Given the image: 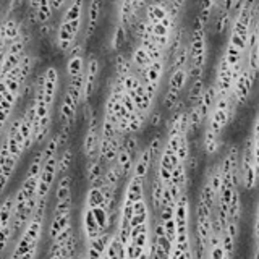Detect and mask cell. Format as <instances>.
<instances>
[{
  "mask_svg": "<svg viewBox=\"0 0 259 259\" xmlns=\"http://www.w3.org/2000/svg\"><path fill=\"white\" fill-rule=\"evenodd\" d=\"M162 122H164V110L154 107L148 115V123L151 125L152 128H157V127H161Z\"/></svg>",
  "mask_w": 259,
  "mask_h": 259,
  "instance_id": "33",
  "label": "cell"
},
{
  "mask_svg": "<svg viewBox=\"0 0 259 259\" xmlns=\"http://www.w3.org/2000/svg\"><path fill=\"white\" fill-rule=\"evenodd\" d=\"M146 148H148L149 154H151V157H152V167H156V164H157V161H159V156H161L162 148H164V139H162L161 136H159V135H156L154 138L151 139L149 144L146 146Z\"/></svg>",
  "mask_w": 259,
  "mask_h": 259,
  "instance_id": "29",
  "label": "cell"
},
{
  "mask_svg": "<svg viewBox=\"0 0 259 259\" xmlns=\"http://www.w3.org/2000/svg\"><path fill=\"white\" fill-rule=\"evenodd\" d=\"M102 65L96 54L86 55V68L83 75V104L89 102L97 89L99 78H101Z\"/></svg>",
  "mask_w": 259,
  "mask_h": 259,
  "instance_id": "2",
  "label": "cell"
},
{
  "mask_svg": "<svg viewBox=\"0 0 259 259\" xmlns=\"http://www.w3.org/2000/svg\"><path fill=\"white\" fill-rule=\"evenodd\" d=\"M42 162H44V159H42V148H41L34 154V157L31 159L28 172H26V177H39L41 169H42Z\"/></svg>",
  "mask_w": 259,
  "mask_h": 259,
  "instance_id": "30",
  "label": "cell"
},
{
  "mask_svg": "<svg viewBox=\"0 0 259 259\" xmlns=\"http://www.w3.org/2000/svg\"><path fill=\"white\" fill-rule=\"evenodd\" d=\"M214 86L217 89V96H227L232 91V84H234V75H232V66L225 60V57L221 54L219 60L216 63L214 71Z\"/></svg>",
  "mask_w": 259,
  "mask_h": 259,
  "instance_id": "5",
  "label": "cell"
},
{
  "mask_svg": "<svg viewBox=\"0 0 259 259\" xmlns=\"http://www.w3.org/2000/svg\"><path fill=\"white\" fill-rule=\"evenodd\" d=\"M245 3H247L248 6H251V8H253V6H256V5L259 3V0H245Z\"/></svg>",
  "mask_w": 259,
  "mask_h": 259,
  "instance_id": "38",
  "label": "cell"
},
{
  "mask_svg": "<svg viewBox=\"0 0 259 259\" xmlns=\"http://www.w3.org/2000/svg\"><path fill=\"white\" fill-rule=\"evenodd\" d=\"M58 102V107H57V120H58V125H66V127H75L76 123V118H78V114H79V109H81V105L75 102V99H73L68 92H62L60 96V101Z\"/></svg>",
  "mask_w": 259,
  "mask_h": 259,
  "instance_id": "4",
  "label": "cell"
},
{
  "mask_svg": "<svg viewBox=\"0 0 259 259\" xmlns=\"http://www.w3.org/2000/svg\"><path fill=\"white\" fill-rule=\"evenodd\" d=\"M225 256H227V253H225V250L221 243L217 245V247L208 248V256H206V259H224Z\"/></svg>",
  "mask_w": 259,
  "mask_h": 259,
  "instance_id": "35",
  "label": "cell"
},
{
  "mask_svg": "<svg viewBox=\"0 0 259 259\" xmlns=\"http://www.w3.org/2000/svg\"><path fill=\"white\" fill-rule=\"evenodd\" d=\"M133 16V0H117L115 3V23L130 29Z\"/></svg>",
  "mask_w": 259,
  "mask_h": 259,
  "instance_id": "15",
  "label": "cell"
},
{
  "mask_svg": "<svg viewBox=\"0 0 259 259\" xmlns=\"http://www.w3.org/2000/svg\"><path fill=\"white\" fill-rule=\"evenodd\" d=\"M73 161H75V152H73V149L70 148V146H66V148H63L60 152H58V161H57V174H58V177L68 174V170L71 169V165H73Z\"/></svg>",
  "mask_w": 259,
  "mask_h": 259,
  "instance_id": "22",
  "label": "cell"
},
{
  "mask_svg": "<svg viewBox=\"0 0 259 259\" xmlns=\"http://www.w3.org/2000/svg\"><path fill=\"white\" fill-rule=\"evenodd\" d=\"M84 255H86V259H104V255L101 251H97L94 247H91V245H86Z\"/></svg>",
  "mask_w": 259,
  "mask_h": 259,
  "instance_id": "37",
  "label": "cell"
},
{
  "mask_svg": "<svg viewBox=\"0 0 259 259\" xmlns=\"http://www.w3.org/2000/svg\"><path fill=\"white\" fill-rule=\"evenodd\" d=\"M222 247L225 250V253H227V256H232L235 250V238H232L229 234L222 232Z\"/></svg>",
  "mask_w": 259,
  "mask_h": 259,
  "instance_id": "34",
  "label": "cell"
},
{
  "mask_svg": "<svg viewBox=\"0 0 259 259\" xmlns=\"http://www.w3.org/2000/svg\"><path fill=\"white\" fill-rule=\"evenodd\" d=\"M177 157L180 159V162H187V159L191 154V143H190V138L187 135H183L180 139V144H178V149H177Z\"/></svg>",
  "mask_w": 259,
  "mask_h": 259,
  "instance_id": "31",
  "label": "cell"
},
{
  "mask_svg": "<svg viewBox=\"0 0 259 259\" xmlns=\"http://www.w3.org/2000/svg\"><path fill=\"white\" fill-rule=\"evenodd\" d=\"M133 162H135V159L130 154V152L123 148L120 144V149H118V154H117V167L120 169V174H122V178L123 180H128L131 177V170H133Z\"/></svg>",
  "mask_w": 259,
  "mask_h": 259,
  "instance_id": "18",
  "label": "cell"
},
{
  "mask_svg": "<svg viewBox=\"0 0 259 259\" xmlns=\"http://www.w3.org/2000/svg\"><path fill=\"white\" fill-rule=\"evenodd\" d=\"M222 55L225 57V60L229 62L230 66H235L237 63H240L242 60H245V52H242L240 49H237L234 47V45H230V44H225V49L222 52Z\"/></svg>",
  "mask_w": 259,
  "mask_h": 259,
  "instance_id": "28",
  "label": "cell"
},
{
  "mask_svg": "<svg viewBox=\"0 0 259 259\" xmlns=\"http://www.w3.org/2000/svg\"><path fill=\"white\" fill-rule=\"evenodd\" d=\"M164 188H165V185L154 172V177H152V180H151V195H149L151 196V209L154 212H159V209H161V199H162Z\"/></svg>",
  "mask_w": 259,
  "mask_h": 259,
  "instance_id": "21",
  "label": "cell"
},
{
  "mask_svg": "<svg viewBox=\"0 0 259 259\" xmlns=\"http://www.w3.org/2000/svg\"><path fill=\"white\" fill-rule=\"evenodd\" d=\"M169 15V10H167V3H148L146 5V10H144V19L148 21L149 24H157L159 21Z\"/></svg>",
  "mask_w": 259,
  "mask_h": 259,
  "instance_id": "17",
  "label": "cell"
},
{
  "mask_svg": "<svg viewBox=\"0 0 259 259\" xmlns=\"http://www.w3.org/2000/svg\"><path fill=\"white\" fill-rule=\"evenodd\" d=\"M206 89V81L204 78H199V79H193V81H190L188 86H187V96H185V102H187L188 107L191 105H195L196 101Z\"/></svg>",
  "mask_w": 259,
  "mask_h": 259,
  "instance_id": "20",
  "label": "cell"
},
{
  "mask_svg": "<svg viewBox=\"0 0 259 259\" xmlns=\"http://www.w3.org/2000/svg\"><path fill=\"white\" fill-rule=\"evenodd\" d=\"M133 71V66L130 62V55H127L125 52H117L114 54V60H112V78L115 79H123L127 75Z\"/></svg>",
  "mask_w": 259,
  "mask_h": 259,
  "instance_id": "12",
  "label": "cell"
},
{
  "mask_svg": "<svg viewBox=\"0 0 259 259\" xmlns=\"http://www.w3.org/2000/svg\"><path fill=\"white\" fill-rule=\"evenodd\" d=\"M144 190H146V180L143 178H138V177H130L128 182H127V187H125L123 191V196L125 199H128L131 203H136L139 199H144Z\"/></svg>",
  "mask_w": 259,
  "mask_h": 259,
  "instance_id": "14",
  "label": "cell"
},
{
  "mask_svg": "<svg viewBox=\"0 0 259 259\" xmlns=\"http://www.w3.org/2000/svg\"><path fill=\"white\" fill-rule=\"evenodd\" d=\"M167 2V0H148V3H164Z\"/></svg>",
  "mask_w": 259,
  "mask_h": 259,
  "instance_id": "39",
  "label": "cell"
},
{
  "mask_svg": "<svg viewBox=\"0 0 259 259\" xmlns=\"http://www.w3.org/2000/svg\"><path fill=\"white\" fill-rule=\"evenodd\" d=\"M104 232L99 227V224L96 221L94 214H92L91 208H86L83 206V212H81V235L84 238V243H88L91 240H94Z\"/></svg>",
  "mask_w": 259,
  "mask_h": 259,
  "instance_id": "6",
  "label": "cell"
},
{
  "mask_svg": "<svg viewBox=\"0 0 259 259\" xmlns=\"http://www.w3.org/2000/svg\"><path fill=\"white\" fill-rule=\"evenodd\" d=\"M130 62L133 66V71H135L139 78H143L146 68L152 63V58L149 57V54L146 52L143 45L135 44V47H133L130 52Z\"/></svg>",
  "mask_w": 259,
  "mask_h": 259,
  "instance_id": "9",
  "label": "cell"
},
{
  "mask_svg": "<svg viewBox=\"0 0 259 259\" xmlns=\"http://www.w3.org/2000/svg\"><path fill=\"white\" fill-rule=\"evenodd\" d=\"M62 2H63V5H66V3H68V2H70V0H62Z\"/></svg>",
  "mask_w": 259,
  "mask_h": 259,
  "instance_id": "41",
  "label": "cell"
},
{
  "mask_svg": "<svg viewBox=\"0 0 259 259\" xmlns=\"http://www.w3.org/2000/svg\"><path fill=\"white\" fill-rule=\"evenodd\" d=\"M71 209H73V196L63 199V201H57L54 206V214L52 216L66 214V212H71Z\"/></svg>",
  "mask_w": 259,
  "mask_h": 259,
  "instance_id": "32",
  "label": "cell"
},
{
  "mask_svg": "<svg viewBox=\"0 0 259 259\" xmlns=\"http://www.w3.org/2000/svg\"><path fill=\"white\" fill-rule=\"evenodd\" d=\"M86 208H99V206H105V198H104V193L101 188L97 187H89L88 193H86V198H84V204Z\"/></svg>",
  "mask_w": 259,
  "mask_h": 259,
  "instance_id": "25",
  "label": "cell"
},
{
  "mask_svg": "<svg viewBox=\"0 0 259 259\" xmlns=\"http://www.w3.org/2000/svg\"><path fill=\"white\" fill-rule=\"evenodd\" d=\"M130 41V31L125 28V26L115 23L114 29H112L109 36V50L112 54H117V52H123V47Z\"/></svg>",
  "mask_w": 259,
  "mask_h": 259,
  "instance_id": "10",
  "label": "cell"
},
{
  "mask_svg": "<svg viewBox=\"0 0 259 259\" xmlns=\"http://www.w3.org/2000/svg\"><path fill=\"white\" fill-rule=\"evenodd\" d=\"M180 99H182V92H177V91H172V89L165 88L164 94L161 96V109L170 114V112L174 110L175 105L180 102Z\"/></svg>",
  "mask_w": 259,
  "mask_h": 259,
  "instance_id": "26",
  "label": "cell"
},
{
  "mask_svg": "<svg viewBox=\"0 0 259 259\" xmlns=\"http://www.w3.org/2000/svg\"><path fill=\"white\" fill-rule=\"evenodd\" d=\"M71 185H73V178L68 174L60 175V178H58V182H57V187H55V203L63 201V199L73 196Z\"/></svg>",
  "mask_w": 259,
  "mask_h": 259,
  "instance_id": "24",
  "label": "cell"
},
{
  "mask_svg": "<svg viewBox=\"0 0 259 259\" xmlns=\"http://www.w3.org/2000/svg\"><path fill=\"white\" fill-rule=\"evenodd\" d=\"M222 146V136L217 135L208 127H204V135H203V149L208 156H214L216 152L221 149Z\"/></svg>",
  "mask_w": 259,
  "mask_h": 259,
  "instance_id": "19",
  "label": "cell"
},
{
  "mask_svg": "<svg viewBox=\"0 0 259 259\" xmlns=\"http://www.w3.org/2000/svg\"><path fill=\"white\" fill-rule=\"evenodd\" d=\"M13 209H15V195H8L0 204V229L11 224Z\"/></svg>",
  "mask_w": 259,
  "mask_h": 259,
  "instance_id": "23",
  "label": "cell"
},
{
  "mask_svg": "<svg viewBox=\"0 0 259 259\" xmlns=\"http://www.w3.org/2000/svg\"><path fill=\"white\" fill-rule=\"evenodd\" d=\"M188 83H190L188 66H183V68H177V70L169 71L167 86H165V88L177 91V92H183L185 89H187Z\"/></svg>",
  "mask_w": 259,
  "mask_h": 259,
  "instance_id": "13",
  "label": "cell"
},
{
  "mask_svg": "<svg viewBox=\"0 0 259 259\" xmlns=\"http://www.w3.org/2000/svg\"><path fill=\"white\" fill-rule=\"evenodd\" d=\"M190 63L188 66H196V68H204L208 65L209 58V42H208V29L196 28L190 31Z\"/></svg>",
  "mask_w": 259,
  "mask_h": 259,
  "instance_id": "1",
  "label": "cell"
},
{
  "mask_svg": "<svg viewBox=\"0 0 259 259\" xmlns=\"http://www.w3.org/2000/svg\"><path fill=\"white\" fill-rule=\"evenodd\" d=\"M151 169H152V157L149 154L148 148H144V149L139 151V154L136 156L135 162H133L131 175L146 180V178H148V175H149Z\"/></svg>",
  "mask_w": 259,
  "mask_h": 259,
  "instance_id": "11",
  "label": "cell"
},
{
  "mask_svg": "<svg viewBox=\"0 0 259 259\" xmlns=\"http://www.w3.org/2000/svg\"><path fill=\"white\" fill-rule=\"evenodd\" d=\"M229 217L230 221L234 222H240L242 219V199H240V191H238V188L234 191V195H232V199L229 203Z\"/></svg>",
  "mask_w": 259,
  "mask_h": 259,
  "instance_id": "27",
  "label": "cell"
},
{
  "mask_svg": "<svg viewBox=\"0 0 259 259\" xmlns=\"http://www.w3.org/2000/svg\"><path fill=\"white\" fill-rule=\"evenodd\" d=\"M151 222V212H148V214H138V216H133L131 221H130V227H138V225L141 224H148Z\"/></svg>",
  "mask_w": 259,
  "mask_h": 259,
  "instance_id": "36",
  "label": "cell"
},
{
  "mask_svg": "<svg viewBox=\"0 0 259 259\" xmlns=\"http://www.w3.org/2000/svg\"><path fill=\"white\" fill-rule=\"evenodd\" d=\"M258 16H259V13H258Z\"/></svg>",
  "mask_w": 259,
  "mask_h": 259,
  "instance_id": "42",
  "label": "cell"
},
{
  "mask_svg": "<svg viewBox=\"0 0 259 259\" xmlns=\"http://www.w3.org/2000/svg\"><path fill=\"white\" fill-rule=\"evenodd\" d=\"M78 259H86V255L84 253H79L78 255Z\"/></svg>",
  "mask_w": 259,
  "mask_h": 259,
  "instance_id": "40",
  "label": "cell"
},
{
  "mask_svg": "<svg viewBox=\"0 0 259 259\" xmlns=\"http://www.w3.org/2000/svg\"><path fill=\"white\" fill-rule=\"evenodd\" d=\"M70 225H71V212H66V214H60V216H52V221L49 224V230H47L49 240L52 242L60 232L68 229Z\"/></svg>",
  "mask_w": 259,
  "mask_h": 259,
  "instance_id": "16",
  "label": "cell"
},
{
  "mask_svg": "<svg viewBox=\"0 0 259 259\" xmlns=\"http://www.w3.org/2000/svg\"><path fill=\"white\" fill-rule=\"evenodd\" d=\"M165 73H167V60H165V58H162V60H154L146 68L141 81L144 84L148 83V84H154V86H159V88H162Z\"/></svg>",
  "mask_w": 259,
  "mask_h": 259,
  "instance_id": "8",
  "label": "cell"
},
{
  "mask_svg": "<svg viewBox=\"0 0 259 259\" xmlns=\"http://www.w3.org/2000/svg\"><path fill=\"white\" fill-rule=\"evenodd\" d=\"M104 172H105V165L99 159V156L92 159H86V180H88L89 187H97V188L104 187Z\"/></svg>",
  "mask_w": 259,
  "mask_h": 259,
  "instance_id": "7",
  "label": "cell"
},
{
  "mask_svg": "<svg viewBox=\"0 0 259 259\" xmlns=\"http://www.w3.org/2000/svg\"><path fill=\"white\" fill-rule=\"evenodd\" d=\"M105 2L107 0H88L86 2V15H84V29L81 41L88 45L91 37L94 36V32L99 28V23L102 19V13L105 8Z\"/></svg>",
  "mask_w": 259,
  "mask_h": 259,
  "instance_id": "3",
  "label": "cell"
}]
</instances>
